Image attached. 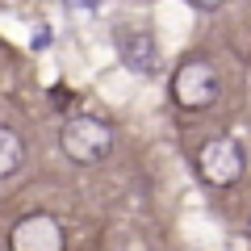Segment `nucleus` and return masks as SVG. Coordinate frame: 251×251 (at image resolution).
Returning <instances> with one entry per match:
<instances>
[{"label":"nucleus","mask_w":251,"mask_h":251,"mask_svg":"<svg viewBox=\"0 0 251 251\" xmlns=\"http://www.w3.org/2000/svg\"><path fill=\"white\" fill-rule=\"evenodd\" d=\"M59 147L72 163L97 168L113 155V126L100 122V117H67L59 126Z\"/></svg>","instance_id":"nucleus-1"},{"label":"nucleus","mask_w":251,"mask_h":251,"mask_svg":"<svg viewBox=\"0 0 251 251\" xmlns=\"http://www.w3.org/2000/svg\"><path fill=\"white\" fill-rule=\"evenodd\" d=\"M218 92H222V80H218L214 63L201 59V54L184 59L176 72H172V100H176L180 109H188V113L209 109L218 100Z\"/></svg>","instance_id":"nucleus-2"},{"label":"nucleus","mask_w":251,"mask_h":251,"mask_svg":"<svg viewBox=\"0 0 251 251\" xmlns=\"http://www.w3.org/2000/svg\"><path fill=\"white\" fill-rule=\"evenodd\" d=\"M197 176L205 180L209 188H230L234 180L243 176V147L234 143L230 134L209 138L197 151Z\"/></svg>","instance_id":"nucleus-3"},{"label":"nucleus","mask_w":251,"mask_h":251,"mask_svg":"<svg viewBox=\"0 0 251 251\" xmlns=\"http://www.w3.org/2000/svg\"><path fill=\"white\" fill-rule=\"evenodd\" d=\"M113 46L117 59L138 75H155L159 72V46H155V34L143 25H117L113 29Z\"/></svg>","instance_id":"nucleus-4"},{"label":"nucleus","mask_w":251,"mask_h":251,"mask_svg":"<svg viewBox=\"0 0 251 251\" xmlns=\"http://www.w3.org/2000/svg\"><path fill=\"white\" fill-rule=\"evenodd\" d=\"M9 251H63V226L50 214H25L9 230Z\"/></svg>","instance_id":"nucleus-5"},{"label":"nucleus","mask_w":251,"mask_h":251,"mask_svg":"<svg viewBox=\"0 0 251 251\" xmlns=\"http://www.w3.org/2000/svg\"><path fill=\"white\" fill-rule=\"evenodd\" d=\"M25 168V143L13 126H0V180H13Z\"/></svg>","instance_id":"nucleus-6"},{"label":"nucleus","mask_w":251,"mask_h":251,"mask_svg":"<svg viewBox=\"0 0 251 251\" xmlns=\"http://www.w3.org/2000/svg\"><path fill=\"white\" fill-rule=\"evenodd\" d=\"M188 4H193V9H201V13H218L226 0H188Z\"/></svg>","instance_id":"nucleus-7"},{"label":"nucleus","mask_w":251,"mask_h":251,"mask_svg":"<svg viewBox=\"0 0 251 251\" xmlns=\"http://www.w3.org/2000/svg\"><path fill=\"white\" fill-rule=\"evenodd\" d=\"M67 9H84V13H92V9H100V0H63Z\"/></svg>","instance_id":"nucleus-8"},{"label":"nucleus","mask_w":251,"mask_h":251,"mask_svg":"<svg viewBox=\"0 0 251 251\" xmlns=\"http://www.w3.org/2000/svg\"><path fill=\"white\" fill-rule=\"evenodd\" d=\"M29 42H34V46H46V42H50V29H46V25H42V29H38V34H34V38H29Z\"/></svg>","instance_id":"nucleus-9"}]
</instances>
